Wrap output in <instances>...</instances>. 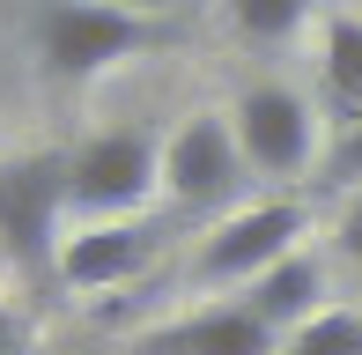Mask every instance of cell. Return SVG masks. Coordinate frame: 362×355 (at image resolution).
<instances>
[{
	"mask_svg": "<svg viewBox=\"0 0 362 355\" xmlns=\"http://www.w3.org/2000/svg\"><path fill=\"white\" fill-rule=\"evenodd\" d=\"M325 104L340 111V126L362 119V23L355 15L325 23Z\"/></svg>",
	"mask_w": 362,
	"mask_h": 355,
	"instance_id": "cell-10",
	"label": "cell"
},
{
	"mask_svg": "<svg viewBox=\"0 0 362 355\" xmlns=\"http://www.w3.org/2000/svg\"><path fill=\"white\" fill-rule=\"evenodd\" d=\"M163 185V149L141 126H119V134H96L67 156V207L89 222H126L148 192Z\"/></svg>",
	"mask_w": 362,
	"mask_h": 355,
	"instance_id": "cell-3",
	"label": "cell"
},
{
	"mask_svg": "<svg viewBox=\"0 0 362 355\" xmlns=\"http://www.w3.org/2000/svg\"><path fill=\"white\" fill-rule=\"evenodd\" d=\"M281 355H362V311H318L281 333Z\"/></svg>",
	"mask_w": 362,
	"mask_h": 355,
	"instance_id": "cell-11",
	"label": "cell"
},
{
	"mask_svg": "<svg viewBox=\"0 0 362 355\" xmlns=\"http://www.w3.org/2000/svg\"><path fill=\"white\" fill-rule=\"evenodd\" d=\"M303 15H310V0H229V23H237V37H252V45L296 37Z\"/></svg>",
	"mask_w": 362,
	"mask_h": 355,
	"instance_id": "cell-12",
	"label": "cell"
},
{
	"mask_svg": "<svg viewBox=\"0 0 362 355\" xmlns=\"http://www.w3.org/2000/svg\"><path fill=\"white\" fill-rule=\"evenodd\" d=\"M59 215H67V156L30 149L0 163V252L23 281H59Z\"/></svg>",
	"mask_w": 362,
	"mask_h": 355,
	"instance_id": "cell-2",
	"label": "cell"
},
{
	"mask_svg": "<svg viewBox=\"0 0 362 355\" xmlns=\"http://www.w3.org/2000/svg\"><path fill=\"white\" fill-rule=\"evenodd\" d=\"M244 303H252V311L267 318L274 333H296L303 318L325 311V267L310 260V252H288L281 267H267L252 289H244Z\"/></svg>",
	"mask_w": 362,
	"mask_h": 355,
	"instance_id": "cell-9",
	"label": "cell"
},
{
	"mask_svg": "<svg viewBox=\"0 0 362 355\" xmlns=\"http://www.w3.org/2000/svg\"><path fill=\"white\" fill-rule=\"evenodd\" d=\"M303 207L296 200H267V207H244V215H229L215 237L200 245V260H192V281L200 289H252L267 267H281L296 252V237H303Z\"/></svg>",
	"mask_w": 362,
	"mask_h": 355,
	"instance_id": "cell-4",
	"label": "cell"
},
{
	"mask_svg": "<svg viewBox=\"0 0 362 355\" xmlns=\"http://www.w3.org/2000/svg\"><path fill=\"white\" fill-rule=\"evenodd\" d=\"M229 134H237L244 170H267V178H296L310 163V104L281 82H259L237 96L229 111Z\"/></svg>",
	"mask_w": 362,
	"mask_h": 355,
	"instance_id": "cell-6",
	"label": "cell"
},
{
	"mask_svg": "<svg viewBox=\"0 0 362 355\" xmlns=\"http://www.w3.org/2000/svg\"><path fill=\"white\" fill-rule=\"evenodd\" d=\"M134 355H281V333L237 296V303H207L192 318H170V326L141 333Z\"/></svg>",
	"mask_w": 362,
	"mask_h": 355,
	"instance_id": "cell-7",
	"label": "cell"
},
{
	"mask_svg": "<svg viewBox=\"0 0 362 355\" xmlns=\"http://www.w3.org/2000/svg\"><path fill=\"white\" fill-rule=\"evenodd\" d=\"M119 8H141V15H156V8H170V0H119Z\"/></svg>",
	"mask_w": 362,
	"mask_h": 355,
	"instance_id": "cell-15",
	"label": "cell"
},
{
	"mask_svg": "<svg viewBox=\"0 0 362 355\" xmlns=\"http://www.w3.org/2000/svg\"><path fill=\"white\" fill-rule=\"evenodd\" d=\"M325 178H333V185H355V192H362V119L348 126V134H340V149L325 156Z\"/></svg>",
	"mask_w": 362,
	"mask_h": 355,
	"instance_id": "cell-13",
	"label": "cell"
},
{
	"mask_svg": "<svg viewBox=\"0 0 362 355\" xmlns=\"http://www.w3.org/2000/svg\"><path fill=\"white\" fill-rule=\"evenodd\" d=\"M30 37H37L45 74L74 89V82H96L104 67H119L134 52H156L170 30L141 8H119V0H37Z\"/></svg>",
	"mask_w": 362,
	"mask_h": 355,
	"instance_id": "cell-1",
	"label": "cell"
},
{
	"mask_svg": "<svg viewBox=\"0 0 362 355\" xmlns=\"http://www.w3.org/2000/svg\"><path fill=\"white\" fill-rule=\"evenodd\" d=\"M244 185V156H237V134L215 111H192L170 141H163V192H170L185 215H215V207L237 200Z\"/></svg>",
	"mask_w": 362,
	"mask_h": 355,
	"instance_id": "cell-5",
	"label": "cell"
},
{
	"mask_svg": "<svg viewBox=\"0 0 362 355\" xmlns=\"http://www.w3.org/2000/svg\"><path fill=\"white\" fill-rule=\"evenodd\" d=\"M340 260L362 267V192L348 200V215H340Z\"/></svg>",
	"mask_w": 362,
	"mask_h": 355,
	"instance_id": "cell-14",
	"label": "cell"
},
{
	"mask_svg": "<svg viewBox=\"0 0 362 355\" xmlns=\"http://www.w3.org/2000/svg\"><path fill=\"white\" fill-rule=\"evenodd\" d=\"M156 245H163V230H148V222H89L81 237L59 245V281L67 289H119L134 274H148Z\"/></svg>",
	"mask_w": 362,
	"mask_h": 355,
	"instance_id": "cell-8",
	"label": "cell"
}]
</instances>
